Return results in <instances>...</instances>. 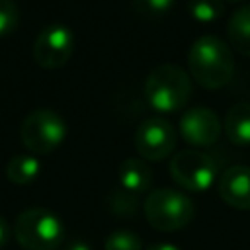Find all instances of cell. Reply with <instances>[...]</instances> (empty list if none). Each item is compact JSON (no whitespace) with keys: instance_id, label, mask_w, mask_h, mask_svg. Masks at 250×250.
<instances>
[{"instance_id":"cell-1","label":"cell","mask_w":250,"mask_h":250,"mask_svg":"<svg viewBox=\"0 0 250 250\" xmlns=\"http://www.w3.org/2000/svg\"><path fill=\"white\" fill-rule=\"evenodd\" d=\"M188 68L199 86L205 90H219L232 78V51L223 39L215 35H201L188 51Z\"/></svg>"},{"instance_id":"cell-2","label":"cell","mask_w":250,"mask_h":250,"mask_svg":"<svg viewBox=\"0 0 250 250\" xmlns=\"http://www.w3.org/2000/svg\"><path fill=\"white\" fill-rule=\"evenodd\" d=\"M191 96L189 74L174 64L162 62L154 66L145 80V98L148 105L158 113H174L182 109Z\"/></svg>"},{"instance_id":"cell-3","label":"cell","mask_w":250,"mask_h":250,"mask_svg":"<svg viewBox=\"0 0 250 250\" xmlns=\"http://www.w3.org/2000/svg\"><path fill=\"white\" fill-rule=\"evenodd\" d=\"M14 236L23 250H57L64 242V225L53 211L29 207L16 217Z\"/></svg>"},{"instance_id":"cell-4","label":"cell","mask_w":250,"mask_h":250,"mask_svg":"<svg viewBox=\"0 0 250 250\" xmlns=\"http://www.w3.org/2000/svg\"><path fill=\"white\" fill-rule=\"evenodd\" d=\"M148 225L160 232H172L188 227L195 215L193 201L178 189L158 188L145 197L143 203Z\"/></svg>"},{"instance_id":"cell-5","label":"cell","mask_w":250,"mask_h":250,"mask_svg":"<svg viewBox=\"0 0 250 250\" xmlns=\"http://www.w3.org/2000/svg\"><path fill=\"white\" fill-rule=\"evenodd\" d=\"M20 137L31 154H49L66 139V121L53 109H33L23 117Z\"/></svg>"},{"instance_id":"cell-6","label":"cell","mask_w":250,"mask_h":250,"mask_svg":"<svg viewBox=\"0 0 250 250\" xmlns=\"http://www.w3.org/2000/svg\"><path fill=\"white\" fill-rule=\"evenodd\" d=\"M170 176L188 191H205L217 182V162L203 150L186 148L174 154L170 162Z\"/></svg>"},{"instance_id":"cell-7","label":"cell","mask_w":250,"mask_h":250,"mask_svg":"<svg viewBox=\"0 0 250 250\" xmlns=\"http://www.w3.org/2000/svg\"><path fill=\"white\" fill-rule=\"evenodd\" d=\"M74 53V33L64 23H49L45 25L31 47L33 61L45 68L55 70L64 66Z\"/></svg>"},{"instance_id":"cell-8","label":"cell","mask_w":250,"mask_h":250,"mask_svg":"<svg viewBox=\"0 0 250 250\" xmlns=\"http://www.w3.org/2000/svg\"><path fill=\"white\" fill-rule=\"evenodd\" d=\"M176 129L166 117H146L135 133V148L143 160H162L176 148Z\"/></svg>"},{"instance_id":"cell-9","label":"cell","mask_w":250,"mask_h":250,"mask_svg":"<svg viewBox=\"0 0 250 250\" xmlns=\"http://www.w3.org/2000/svg\"><path fill=\"white\" fill-rule=\"evenodd\" d=\"M223 125L217 117V113L209 107H189L180 117V135L182 139L197 148L213 146L221 137Z\"/></svg>"},{"instance_id":"cell-10","label":"cell","mask_w":250,"mask_h":250,"mask_svg":"<svg viewBox=\"0 0 250 250\" xmlns=\"http://www.w3.org/2000/svg\"><path fill=\"white\" fill-rule=\"evenodd\" d=\"M219 197L234 209L248 211L250 209V166L246 164H234L227 168L219 180Z\"/></svg>"},{"instance_id":"cell-11","label":"cell","mask_w":250,"mask_h":250,"mask_svg":"<svg viewBox=\"0 0 250 250\" xmlns=\"http://www.w3.org/2000/svg\"><path fill=\"white\" fill-rule=\"evenodd\" d=\"M117 176H119L121 189L137 197L145 193L152 184V170L143 158H125L119 164Z\"/></svg>"},{"instance_id":"cell-12","label":"cell","mask_w":250,"mask_h":250,"mask_svg":"<svg viewBox=\"0 0 250 250\" xmlns=\"http://www.w3.org/2000/svg\"><path fill=\"white\" fill-rule=\"evenodd\" d=\"M223 129L232 145L248 146L250 145V102L234 104L225 115Z\"/></svg>"},{"instance_id":"cell-13","label":"cell","mask_w":250,"mask_h":250,"mask_svg":"<svg viewBox=\"0 0 250 250\" xmlns=\"http://www.w3.org/2000/svg\"><path fill=\"white\" fill-rule=\"evenodd\" d=\"M227 37L234 51L250 57V6H240L234 10L227 23Z\"/></svg>"},{"instance_id":"cell-14","label":"cell","mask_w":250,"mask_h":250,"mask_svg":"<svg viewBox=\"0 0 250 250\" xmlns=\"http://www.w3.org/2000/svg\"><path fill=\"white\" fill-rule=\"evenodd\" d=\"M41 164L35 154H16L6 164V178L16 186H27L37 180Z\"/></svg>"},{"instance_id":"cell-15","label":"cell","mask_w":250,"mask_h":250,"mask_svg":"<svg viewBox=\"0 0 250 250\" xmlns=\"http://www.w3.org/2000/svg\"><path fill=\"white\" fill-rule=\"evenodd\" d=\"M188 14L197 23H213L223 14V0H189Z\"/></svg>"},{"instance_id":"cell-16","label":"cell","mask_w":250,"mask_h":250,"mask_svg":"<svg viewBox=\"0 0 250 250\" xmlns=\"http://www.w3.org/2000/svg\"><path fill=\"white\" fill-rule=\"evenodd\" d=\"M104 248L105 250H141L143 240L139 234L131 230H113L107 234Z\"/></svg>"},{"instance_id":"cell-17","label":"cell","mask_w":250,"mask_h":250,"mask_svg":"<svg viewBox=\"0 0 250 250\" xmlns=\"http://www.w3.org/2000/svg\"><path fill=\"white\" fill-rule=\"evenodd\" d=\"M109 209L117 217H133L137 211V195L119 188L109 195Z\"/></svg>"},{"instance_id":"cell-18","label":"cell","mask_w":250,"mask_h":250,"mask_svg":"<svg viewBox=\"0 0 250 250\" xmlns=\"http://www.w3.org/2000/svg\"><path fill=\"white\" fill-rule=\"evenodd\" d=\"M20 21V10L14 0H0V39L10 35Z\"/></svg>"},{"instance_id":"cell-19","label":"cell","mask_w":250,"mask_h":250,"mask_svg":"<svg viewBox=\"0 0 250 250\" xmlns=\"http://www.w3.org/2000/svg\"><path fill=\"white\" fill-rule=\"evenodd\" d=\"M135 8L141 12V14H146V16H162V14H168L174 6V0H133Z\"/></svg>"},{"instance_id":"cell-20","label":"cell","mask_w":250,"mask_h":250,"mask_svg":"<svg viewBox=\"0 0 250 250\" xmlns=\"http://www.w3.org/2000/svg\"><path fill=\"white\" fill-rule=\"evenodd\" d=\"M8 238H10V227H8V223L4 221V217L0 215V248L8 242Z\"/></svg>"},{"instance_id":"cell-21","label":"cell","mask_w":250,"mask_h":250,"mask_svg":"<svg viewBox=\"0 0 250 250\" xmlns=\"http://www.w3.org/2000/svg\"><path fill=\"white\" fill-rule=\"evenodd\" d=\"M146 250H180L176 244H170V242H154V244H150Z\"/></svg>"},{"instance_id":"cell-22","label":"cell","mask_w":250,"mask_h":250,"mask_svg":"<svg viewBox=\"0 0 250 250\" xmlns=\"http://www.w3.org/2000/svg\"><path fill=\"white\" fill-rule=\"evenodd\" d=\"M66 250H92V248H90V244H86L84 240H72V242L66 246Z\"/></svg>"}]
</instances>
